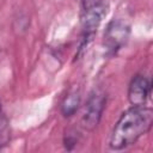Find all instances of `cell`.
<instances>
[{"mask_svg": "<svg viewBox=\"0 0 153 153\" xmlns=\"http://www.w3.org/2000/svg\"><path fill=\"white\" fill-rule=\"evenodd\" d=\"M153 124V111L145 105H137L126 110L117 120L111 135L109 146L111 149L120 151L134 143L147 134Z\"/></svg>", "mask_w": 153, "mask_h": 153, "instance_id": "6da1fadb", "label": "cell"}, {"mask_svg": "<svg viewBox=\"0 0 153 153\" xmlns=\"http://www.w3.org/2000/svg\"><path fill=\"white\" fill-rule=\"evenodd\" d=\"M105 0H81V39L80 49L87 47L106 13Z\"/></svg>", "mask_w": 153, "mask_h": 153, "instance_id": "7a4b0ae2", "label": "cell"}, {"mask_svg": "<svg viewBox=\"0 0 153 153\" xmlns=\"http://www.w3.org/2000/svg\"><path fill=\"white\" fill-rule=\"evenodd\" d=\"M130 35V26L122 19H112L104 32L103 44L106 55H116L117 51L127 43Z\"/></svg>", "mask_w": 153, "mask_h": 153, "instance_id": "3957f363", "label": "cell"}, {"mask_svg": "<svg viewBox=\"0 0 153 153\" xmlns=\"http://www.w3.org/2000/svg\"><path fill=\"white\" fill-rule=\"evenodd\" d=\"M105 104L106 94L102 90L97 88L90 93L81 115V124L86 130L91 131L99 124Z\"/></svg>", "mask_w": 153, "mask_h": 153, "instance_id": "277c9868", "label": "cell"}, {"mask_svg": "<svg viewBox=\"0 0 153 153\" xmlns=\"http://www.w3.org/2000/svg\"><path fill=\"white\" fill-rule=\"evenodd\" d=\"M151 94V80L143 74L133 76L128 87V100L133 106L145 105Z\"/></svg>", "mask_w": 153, "mask_h": 153, "instance_id": "5b68a950", "label": "cell"}, {"mask_svg": "<svg viewBox=\"0 0 153 153\" xmlns=\"http://www.w3.org/2000/svg\"><path fill=\"white\" fill-rule=\"evenodd\" d=\"M80 99L81 96L78 90L67 93V96L63 98L61 103V114L63 115V117H71L78 111L80 105Z\"/></svg>", "mask_w": 153, "mask_h": 153, "instance_id": "8992f818", "label": "cell"}, {"mask_svg": "<svg viewBox=\"0 0 153 153\" xmlns=\"http://www.w3.org/2000/svg\"><path fill=\"white\" fill-rule=\"evenodd\" d=\"M11 139V128L7 116L1 112L0 114V149L4 148Z\"/></svg>", "mask_w": 153, "mask_h": 153, "instance_id": "52a82bcc", "label": "cell"}, {"mask_svg": "<svg viewBox=\"0 0 153 153\" xmlns=\"http://www.w3.org/2000/svg\"><path fill=\"white\" fill-rule=\"evenodd\" d=\"M76 142H78L76 136H74V135H72V134H67V135L65 136L63 145H65V147H66V149H67V151L73 149V147L76 145Z\"/></svg>", "mask_w": 153, "mask_h": 153, "instance_id": "ba28073f", "label": "cell"}, {"mask_svg": "<svg viewBox=\"0 0 153 153\" xmlns=\"http://www.w3.org/2000/svg\"><path fill=\"white\" fill-rule=\"evenodd\" d=\"M2 112V109H1V102H0V114Z\"/></svg>", "mask_w": 153, "mask_h": 153, "instance_id": "9c48e42d", "label": "cell"}]
</instances>
